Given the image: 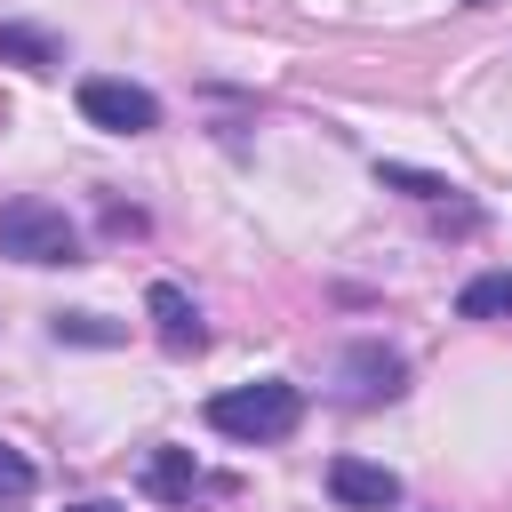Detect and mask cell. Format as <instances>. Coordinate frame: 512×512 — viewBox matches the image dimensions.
Returning a JSON list of instances; mask_svg holds the SVG:
<instances>
[{"instance_id": "6da1fadb", "label": "cell", "mask_w": 512, "mask_h": 512, "mask_svg": "<svg viewBox=\"0 0 512 512\" xmlns=\"http://www.w3.org/2000/svg\"><path fill=\"white\" fill-rule=\"evenodd\" d=\"M296 424H304V384H288V376H256V384H232L208 400V432H224L240 448H272Z\"/></svg>"}, {"instance_id": "7a4b0ae2", "label": "cell", "mask_w": 512, "mask_h": 512, "mask_svg": "<svg viewBox=\"0 0 512 512\" xmlns=\"http://www.w3.org/2000/svg\"><path fill=\"white\" fill-rule=\"evenodd\" d=\"M0 256H16V264H80V224L56 200H8L0 208Z\"/></svg>"}, {"instance_id": "3957f363", "label": "cell", "mask_w": 512, "mask_h": 512, "mask_svg": "<svg viewBox=\"0 0 512 512\" xmlns=\"http://www.w3.org/2000/svg\"><path fill=\"white\" fill-rule=\"evenodd\" d=\"M80 120L104 128V136H152L160 128V96L136 88V80H80Z\"/></svg>"}, {"instance_id": "277c9868", "label": "cell", "mask_w": 512, "mask_h": 512, "mask_svg": "<svg viewBox=\"0 0 512 512\" xmlns=\"http://www.w3.org/2000/svg\"><path fill=\"white\" fill-rule=\"evenodd\" d=\"M336 384H344L352 408H376V400H400V392H408V360H400L384 336H360V344H344Z\"/></svg>"}, {"instance_id": "5b68a950", "label": "cell", "mask_w": 512, "mask_h": 512, "mask_svg": "<svg viewBox=\"0 0 512 512\" xmlns=\"http://www.w3.org/2000/svg\"><path fill=\"white\" fill-rule=\"evenodd\" d=\"M328 496H336L344 512H392V504H400V472H384V464H368V456H336V464H328Z\"/></svg>"}, {"instance_id": "8992f818", "label": "cell", "mask_w": 512, "mask_h": 512, "mask_svg": "<svg viewBox=\"0 0 512 512\" xmlns=\"http://www.w3.org/2000/svg\"><path fill=\"white\" fill-rule=\"evenodd\" d=\"M144 312H152V336H160L168 352H200V344H208V328H200V304H192L176 280H152V288H144Z\"/></svg>"}, {"instance_id": "52a82bcc", "label": "cell", "mask_w": 512, "mask_h": 512, "mask_svg": "<svg viewBox=\"0 0 512 512\" xmlns=\"http://www.w3.org/2000/svg\"><path fill=\"white\" fill-rule=\"evenodd\" d=\"M200 488H208V472H200L192 448H152V456H144V496H160V504H192Z\"/></svg>"}, {"instance_id": "ba28073f", "label": "cell", "mask_w": 512, "mask_h": 512, "mask_svg": "<svg viewBox=\"0 0 512 512\" xmlns=\"http://www.w3.org/2000/svg\"><path fill=\"white\" fill-rule=\"evenodd\" d=\"M0 64L56 72V64H64V48H56V32H40V24H0Z\"/></svg>"}, {"instance_id": "9c48e42d", "label": "cell", "mask_w": 512, "mask_h": 512, "mask_svg": "<svg viewBox=\"0 0 512 512\" xmlns=\"http://www.w3.org/2000/svg\"><path fill=\"white\" fill-rule=\"evenodd\" d=\"M456 320H512V272H472L456 288Z\"/></svg>"}, {"instance_id": "30bf717a", "label": "cell", "mask_w": 512, "mask_h": 512, "mask_svg": "<svg viewBox=\"0 0 512 512\" xmlns=\"http://www.w3.org/2000/svg\"><path fill=\"white\" fill-rule=\"evenodd\" d=\"M376 184H392V192H408V200H448V192H456L448 176H432V168H408V160H376Z\"/></svg>"}, {"instance_id": "8fae6325", "label": "cell", "mask_w": 512, "mask_h": 512, "mask_svg": "<svg viewBox=\"0 0 512 512\" xmlns=\"http://www.w3.org/2000/svg\"><path fill=\"white\" fill-rule=\"evenodd\" d=\"M48 336H56V344H120L128 328H112L104 312H56V320H48Z\"/></svg>"}, {"instance_id": "7c38bea8", "label": "cell", "mask_w": 512, "mask_h": 512, "mask_svg": "<svg viewBox=\"0 0 512 512\" xmlns=\"http://www.w3.org/2000/svg\"><path fill=\"white\" fill-rule=\"evenodd\" d=\"M32 480H40V472H32V456L0 440V496H32Z\"/></svg>"}, {"instance_id": "4fadbf2b", "label": "cell", "mask_w": 512, "mask_h": 512, "mask_svg": "<svg viewBox=\"0 0 512 512\" xmlns=\"http://www.w3.org/2000/svg\"><path fill=\"white\" fill-rule=\"evenodd\" d=\"M64 512H128V504H112V496H88V504H64Z\"/></svg>"}, {"instance_id": "5bb4252c", "label": "cell", "mask_w": 512, "mask_h": 512, "mask_svg": "<svg viewBox=\"0 0 512 512\" xmlns=\"http://www.w3.org/2000/svg\"><path fill=\"white\" fill-rule=\"evenodd\" d=\"M464 8H488V0H464Z\"/></svg>"}]
</instances>
